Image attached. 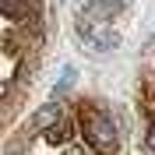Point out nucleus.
Listing matches in <instances>:
<instances>
[{"label":"nucleus","instance_id":"0eeeda50","mask_svg":"<svg viewBox=\"0 0 155 155\" xmlns=\"http://www.w3.org/2000/svg\"><path fill=\"white\" fill-rule=\"evenodd\" d=\"M7 155H21V152H18V148H11V152H7Z\"/></svg>","mask_w":155,"mask_h":155},{"label":"nucleus","instance_id":"39448f33","mask_svg":"<svg viewBox=\"0 0 155 155\" xmlns=\"http://www.w3.org/2000/svg\"><path fill=\"white\" fill-rule=\"evenodd\" d=\"M99 4H102V7H106V11H109V18H113L116 11L124 7V0H99Z\"/></svg>","mask_w":155,"mask_h":155},{"label":"nucleus","instance_id":"7ed1b4c3","mask_svg":"<svg viewBox=\"0 0 155 155\" xmlns=\"http://www.w3.org/2000/svg\"><path fill=\"white\" fill-rule=\"evenodd\" d=\"M60 120H64V106H60V99H53L49 106H42L35 116H32V130H42V134H46L49 127H57Z\"/></svg>","mask_w":155,"mask_h":155},{"label":"nucleus","instance_id":"f03ea898","mask_svg":"<svg viewBox=\"0 0 155 155\" xmlns=\"http://www.w3.org/2000/svg\"><path fill=\"white\" fill-rule=\"evenodd\" d=\"M74 32L92 53H109V49L120 46V35L109 25H99V21H74Z\"/></svg>","mask_w":155,"mask_h":155},{"label":"nucleus","instance_id":"20e7f679","mask_svg":"<svg viewBox=\"0 0 155 155\" xmlns=\"http://www.w3.org/2000/svg\"><path fill=\"white\" fill-rule=\"evenodd\" d=\"M74 74H78L74 67H64V78H60V85L53 88V99H60V95H64V92H67L71 85H74Z\"/></svg>","mask_w":155,"mask_h":155},{"label":"nucleus","instance_id":"423d86ee","mask_svg":"<svg viewBox=\"0 0 155 155\" xmlns=\"http://www.w3.org/2000/svg\"><path fill=\"white\" fill-rule=\"evenodd\" d=\"M145 152L155 155V124H152V130H148V137H145Z\"/></svg>","mask_w":155,"mask_h":155},{"label":"nucleus","instance_id":"f257e3e1","mask_svg":"<svg viewBox=\"0 0 155 155\" xmlns=\"http://www.w3.org/2000/svg\"><path fill=\"white\" fill-rule=\"evenodd\" d=\"M81 130H85V141L95 148L99 155H113L120 148V130H116L113 116L99 113L92 106H81Z\"/></svg>","mask_w":155,"mask_h":155}]
</instances>
